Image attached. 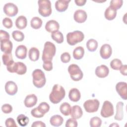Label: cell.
Instances as JSON below:
<instances>
[{"mask_svg":"<svg viewBox=\"0 0 127 127\" xmlns=\"http://www.w3.org/2000/svg\"><path fill=\"white\" fill-rule=\"evenodd\" d=\"M65 95V91L64 88L59 84H55L50 94L49 99L52 103L56 104L60 102Z\"/></svg>","mask_w":127,"mask_h":127,"instance_id":"cell-1","label":"cell"},{"mask_svg":"<svg viewBox=\"0 0 127 127\" xmlns=\"http://www.w3.org/2000/svg\"><path fill=\"white\" fill-rule=\"evenodd\" d=\"M56 52L55 45L50 41L46 42L44 44L42 59L43 62L52 61Z\"/></svg>","mask_w":127,"mask_h":127,"instance_id":"cell-2","label":"cell"},{"mask_svg":"<svg viewBox=\"0 0 127 127\" xmlns=\"http://www.w3.org/2000/svg\"><path fill=\"white\" fill-rule=\"evenodd\" d=\"M33 83L34 85L38 88L43 87L46 82V79L44 72L40 69H36L32 72Z\"/></svg>","mask_w":127,"mask_h":127,"instance_id":"cell-3","label":"cell"},{"mask_svg":"<svg viewBox=\"0 0 127 127\" xmlns=\"http://www.w3.org/2000/svg\"><path fill=\"white\" fill-rule=\"evenodd\" d=\"M84 38V35L82 32L78 30L69 32L66 35L67 43L71 46H73L78 43L81 42Z\"/></svg>","mask_w":127,"mask_h":127,"instance_id":"cell-4","label":"cell"},{"mask_svg":"<svg viewBox=\"0 0 127 127\" xmlns=\"http://www.w3.org/2000/svg\"><path fill=\"white\" fill-rule=\"evenodd\" d=\"M38 12L43 17H48L52 13L51 2L49 0H39Z\"/></svg>","mask_w":127,"mask_h":127,"instance_id":"cell-5","label":"cell"},{"mask_svg":"<svg viewBox=\"0 0 127 127\" xmlns=\"http://www.w3.org/2000/svg\"><path fill=\"white\" fill-rule=\"evenodd\" d=\"M68 71L70 74V78L74 81H78L83 77V72L78 65L71 64L68 67Z\"/></svg>","mask_w":127,"mask_h":127,"instance_id":"cell-6","label":"cell"},{"mask_svg":"<svg viewBox=\"0 0 127 127\" xmlns=\"http://www.w3.org/2000/svg\"><path fill=\"white\" fill-rule=\"evenodd\" d=\"M100 102L97 99L86 100L83 104L85 110L88 113H94L98 111Z\"/></svg>","mask_w":127,"mask_h":127,"instance_id":"cell-7","label":"cell"},{"mask_svg":"<svg viewBox=\"0 0 127 127\" xmlns=\"http://www.w3.org/2000/svg\"><path fill=\"white\" fill-rule=\"evenodd\" d=\"M114 107L113 104L109 101H105L103 103L101 115L103 118H108L114 115Z\"/></svg>","mask_w":127,"mask_h":127,"instance_id":"cell-8","label":"cell"},{"mask_svg":"<svg viewBox=\"0 0 127 127\" xmlns=\"http://www.w3.org/2000/svg\"><path fill=\"white\" fill-rule=\"evenodd\" d=\"M26 71L27 67L26 65L23 63L20 62H18L17 63L14 62L10 69V72L16 73L19 75L24 74L26 72Z\"/></svg>","mask_w":127,"mask_h":127,"instance_id":"cell-9","label":"cell"},{"mask_svg":"<svg viewBox=\"0 0 127 127\" xmlns=\"http://www.w3.org/2000/svg\"><path fill=\"white\" fill-rule=\"evenodd\" d=\"M4 13L10 17H13L18 13L17 6L12 2H8L4 4L3 8Z\"/></svg>","mask_w":127,"mask_h":127,"instance_id":"cell-10","label":"cell"},{"mask_svg":"<svg viewBox=\"0 0 127 127\" xmlns=\"http://www.w3.org/2000/svg\"><path fill=\"white\" fill-rule=\"evenodd\" d=\"M127 83L125 82H119L116 85V89L121 97L126 100H127Z\"/></svg>","mask_w":127,"mask_h":127,"instance_id":"cell-11","label":"cell"},{"mask_svg":"<svg viewBox=\"0 0 127 127\" xmlns=\"http://www.w3.org/2000/svg\"><path fill=\"white\" fill-rule=\"evenodd\" d=\"M87 15L86 11L82 9H78L76 10L73 14L74 20L79 23L84 22L87 19Z\"/></svg>","mask_w":127,"mask_h":127,"instance_id":"cell-12","label":"cell"},{"mask_svg":"<svg viewBox=\"0 0 127 127\" xmlns=\"http://www.w3.org/2000/svg\"><path fill=\"white\" fill-rule=\"evenodd\" d=\"M112 53V50L111 46L107 44L103 45L100 50V55L103 59H109Z\"/></svg>","mask_w":127,"mask_h":127,"instance_id":"cell-13","label":"cell"},{"mask_svg":"<svg viewBox=\"0 0 127 127\" xmlns=\"http://www.w3.org/2000/svg\"><path fill=\"white\" fill-rule=\"evenodd\" d=\"M95 74L99 78H105L107 77L109 73V68L105 65L102 64L98 66L95 69Z\"/></svg>","mask_w":127,"mask_h":127,"instance_id":"cell-14","label":"cell"},{"mask_svg":"<svg viewBox=\"0 0 127 127\" xmlns=\"http://www.w3.org/2000/svg\"><path fill=\"white\" fill-rule=\"evenodd\" d=\"M18 90L16 84L12 81H8L5 84V90L7 94L9 95H15Z\"/></svg>","mask_w":127,"mask_h":127,"instance_id":"cell-15","label":"cell"},{"mask_svg":"<svg viewBox=\"0 0 127 127\" xmlns=\"http://www.w3.org/2000/svg\"><path fill=\"white\" fill-rule=\"evenodd\" d=\"M37 97L34 94H29L26 96L24 103L25 106L27 108H31L34 106L37 102Z\"/></svg>","mask_w":127,"mask_h":127,"instance_id":"cell-16","label":"cell"},{"mask_svg":"<svg viewBox=\"0 0 127 127\" xmlns=\"http://www.w3.org/2000/svg\"><path fill=\"white\" fill-rule=\"evenodd\" d=\"M60 25L59 23L54 20H50L47 22L45 25V29L46 31L50 33L58 31L59 29Z\"/></svg>","mask_w":127,"mask_h":127,"instance_id":"cell-17","label":"cell"},{"mask_svg":"<svg viewBox=\"0 0 127 127\" xmlns=\"http://www.w3.org/2000/svg\"><path fill=\"white\" fill-rule=\"evenodd\" d=\"M70 0H58L55 2V8L59 12H63L66 10L68 6Z\"/></svg>","mask_w":127,"mask_h":127,"instance_id":"cell-18","label":"cell"},{"mask_svg":"<svg viewBox=\"0 0 127 127\" xmlns=\"http://www.w3.org/2000/svg\"><path fill=\"white\" fill-rule=\"evenodd\" d=\"M27 49L25 46L21 45L18 46L15 51L16 57L20 59H24L27 56Z\"/></svg>","mask_w":127,"mask_h":127,"instance_id":"cell-19","label":"cell"},{"mask_svg":"<svg viewBox=\"0 0 127 127\" xmlns=\"http://www.w3.org/2000/svg\"><path fill=\"white\" fill-rule=\"evenodd\" d=\"M70 114L72 118L78 119L82 117L83 112L82 109L79 106L74 105L71 107Z\"/></svg>","mask_w":127,"mask_h":127,"instance_id":"cell-20","label":"cell"},{"mask_svg":"<svg viewBox=\"0 0 127 127\" xmlns=\"http://www.w3.org/2000/svg\"><path fill=\"white\" fill-rule=\"evenodd\" d=\"M68 97L71 101L77 102L80 100L81 97L80 92L77 88H72L69 91Z\"/></svg>","mask_w":127,"mask_h":127,"instance_id":"cell-21","label":"cell"},{"mask_svg":"<svg viewBox=\"0 0 127 127\" xmlns=\"http://www.w3.org/2000/svg\"><path fill=\"white\" fill-rule=\"evenodd\" d=\"M124 103L122 102H119L116 105V114L114 119L117 121H122L124 117L123 112Z\"/></svg>","mask_w":127,"mask_h":127,"instance_id":"cell-22","label":"cell"},{"mask_svg":"<svg viewBox=\"0 0 127 127\" xmlns=\"http://www.w3.org/2000/svg\"><path fill=\"white\" fill-rule=\"evenodd\" d=\"M117 15V10L113 7L109 6L105 10L104 13L105 17L108 20H112Z\"/></svg>","mask_w":127,"mask_h":127,"instance_id":"cell-23","label":"cell"},{"mask_svg":"<svg viewBox=\"0 0 127 127\" xmlns=\"http://www.w3.org/2000/svg\"><path fill=\"white\" fill-rule=\"evenodd\" d=\"M12 43L10 40L0 42V50L4 53H11Z\"/></svg>","mask_w":127,"mask_h":127,"instance_id":"cell-24","label":"cell"},{"mask_svg":"<svg viewBox=\"0 0 127 127\" xmlns=\"http://www.w3.org/2000/svg\"><path fill=\"white\" fill-rule=\"evenodd\" d=\"M15 26L19 29H24L27 24V20L26 18L23 15L18 16L15 20Z\"/></svg>","mask_w":127,"mask_h":127,"instance_id":"cell-25","label":"cell"},{"mask_svg":"<svg viewBox=\"0 0 127 127\" xmlns=\"http://www.w3.org/2000/svg\"><path fill=\"white\" fill-rule=\"evenodd\" d=\"M64 122L63 118L59 115H54L50 118V123L51 125L54 127H59L61 126Z\"/></svg>","mask_w":127,"mask_h":127,"instance_id":"cell-26","label":"cell"},{"mask_svg":"<svg viewBox=\"0 0 127 127\" xmlns=\"http://www.w3.org/2000/svg\"><path fill=\"white\" fill-rule=\"evenodd\" d=\"M39 56L40 52L37 48L32 47L30 49L28 52V56L31 61L33 62L37 61L39 58Z\"/></svg>","mask_w":127,"mask_h":127,"instance_id":"cell-27","label":"cell"},{"mask_svg":"<svg viewBox=\"0 0 127 127\" xmlns=\"http://www.w3.org/2000/svg\"><path fill=\"white\" fill-rule=\"evenodd\" d=\"M84 54V49L81 46L76 47L73 51V57L75 60L81 59Z\"/></svg>","mask_w":127,"mask_h":127,"instance_id":"cell-28","label":"cell"},{"mask_svg":"<svg viewBox=\"0 0 127 127\" xmlns=\"http://www.w3.org/2000/svg\"><path fill=\"white\" fill-rule=\"evenodd\" d=\"M71 106L67 102L62 103L60 107V110L62 114L65 116H68L70 113Z\"/></svg>","mask_w":127,"mask_h":127,"instance_id":"cell-29","label":"cell"},{"mask_svg":"<svg viewBox=\"0 0 127 127\" xmlns=\"http://www.w3.org/2000/svg\"><path fill=\"white\" fill-rule=\"evenodd\" d=\"M42 20L39 17H34L30 21V25L32 28L35 29H38L42 25Z\"/></svg>","mask_w":127,"mask_h":127,"instance_id":"cell-30","label":"cell"},{"mask_svg":"<svg viewBox=\"0 0 127 127\" xmlns=\"http://www.w3.org/2000/svg\"><path fill=\"white\" fill-rule=\"evenodd\" d=\"M51 37L53 40L59 44H61L64 41V36L62 33L59 30L52 32Z\"/></svg>","mask_w":127,"mask_h":127,"instance_id":"cell-31","label":"cell"},{"mask_svg":"<svg viewBox=\"0 0 127 127\" xmlns=\"http://www.w3.org/2000/svg\"><path fill=\"white\" fill-rule=\"evenodd\" d=\"M86 47L90 52H94L98 47V42L94 39H90L86 42Z\"/></svg>","mask_w":127,"mask_h":127,"instance_id":"cell-32","label":"cell"},{"mask_svg":"<svg viewBox=\"0 0 127 127\" xmlns=\"http://www.w3.org/2000/svg\"><path fill=\"white\" fill-rule=\"evenodd\" d=\"M18 124L21 127L27 126L29 122V118L24 114L19 115L16 118Z\"/></svg>","mask_w":127,"mask_h":127,"instance_id":"cell-33","label":"cell"},{"mask_svg":"<svg viewBox=\"0 0 127 127\" xmlns=\"http://www.w3.org/2000/svg\"><path fill=\"white\" fill-rule=\"evenodd\" d=\"M12 36L14 40L17 42H21L24 39V34L19 30H14L12 33Z\"/></svg>","mask_w":127,"mask_h":127,"instance_id":"cell-34","label":"cell"},{"mask_svg":"<svg viewBox=\"0 0 127 127\" xmlns=\"http://www.w3.org/2000/svg\"><path fill=\"white\" fill-rule=\"evenodd\" d=\"M122 65L121 61L118 59H113L110 62V66L114 70H119Z\"/></svg>","mask_w":127,"mask_h":127,"instance_id":"cell-35","label":"cell"},{"mask_svg":"<svg viewBox=\"0 0 127 127\" xmlns=\"http://www.w3.org/2000/svg\"><path fill=\"white\" fill-rule=\"evenodd\" d=\"M89 123L91 127H99L101 126L102 120L98 117H94L90 119Z\"/></svg>","mask_w":127,"mask_h":127,"instance_id":"cell-36","label":"cell"},{"mask_svg":"<svg viewBox=\"0 0 127 127\" xmlns=\"http://www.w3.org/2000/svg\"><path fill=\"white\" fill-rule=\"evenodd\" d=\"M2 60L3 64L7 66L13 60L11 53H4L2 56Z\"/></svg>","mask_w":127,"mask_h":127,"instance_id":"cell-37","label":"cell"},{"mask_svg":"<svg viewBox=\"0 0 127 127\" xmlns=\"http://www.w3.org/2000/svg\"><path fill=\"white\" fill-rule=\"evenodd\" d=\"M37 108L42 113L44 114L47 113L50 110L49 105L45 102H41L37 107Z\"/></svg>","mask_w":127,"mask_h":127,"instance_id":"cell-38","label":"cell"},{"mask_svg":"<svg viewBox=\"0 0 127 127\" xmlns=\"http://www.w3.org/2000/svg\"><path fill=\"white\" fill-rule=\"evenodd\" d=\"M123 1L122 0H112L110 1V6L113 7L115 9H120L122 6Z\"/></svg>","mask_w":127,"mask_h":127,"instance_id":"cell-39","label":"cell"},{"mask_svg":"<svg viewBox=\"0 0 127 127\" xmlns=\"http://www.w3.org/2000/svg\"><path fill=\"white\" fill-rule=\"evenodd\" d=\"M31 115L35 117V118H42L44 116V114L42 113L39 109L38 108H35L34 109H33L31 111Z\"/></svg>","mask_w":127,"mask_h":127,"instance_id":"cell-40","label":"cell"},{"mask_svg":"<svg viewBox=\"0 0 127 127\" xmlns=\"http://www.w3.org/2000/svg\"><path fill=\"white\" fill-rule=\"evenodd\" d=\"M10 36L8 32L6 31L0 30V42L2 41H6L9 40Z\"/></svg>","mask_w":127,"mask_h":127,"instance_id":"cell-41","label":"cell"},{"mask_svg":"<svg viewBox=\"0 0 127 127\" xmlns=\"http://www.w3.org/2000/svg\"><path fill=\"white\" fill-rule=\"evenodd\" d=\"M78 126V123L76 119L74 118L68 119L65 123L66 127H77Z\"/></svg>","mask_w":127,"mask_h":127,"instance_id":"cell-42","label":"cell"},{"mask_svg":"<svg viewBox=\"0 0 127 127\" xmlns=\"http://www.w3.org/2000/svg\"><path fill=\"white\" fill-rule=\"evenodd\" d=\"M2 24L6 28L9 29L12 27L13 23L12 20L8 17H5L2 20Z\"/></svg>","mask_w":127,"mask_h":127,"instance_id":"cell-43","label":"cell"},{"mask_svg":"<svg viewBox=\"0 0 127 127\" xmlns=\"http://www.w3.org/2000/svg\"><path fill=\"white\" fill-rule=\"evenodd\" d=\"M70 55L67 52H64L63 53L61 56V61L64 63H68L70 60Z\"/></svg>","mask_w":127,"mask_h":127,"instance_id":"cell-44","label":"cell"},{"mask_svg":"<svg viewBox=\"0 0 127 127\" xmlns=\"http://www.w3.org/2000/svg\"><path fill=\"white\" fill-rule=\"evenodd\" d=\"M1 110L5 114H9L12 112V107L10 104H5L1 106Z\"/></svg>","mask_w":127,"mask_h":127,"instance_id":"cell-45","label":"cell"},{"mask_svg":"<svg viewBox=\"0 0 127 127\" xmlns=\"http://www.w3.org/2000/svg\"><path fill=\"white\" fill-rule=\"evenodd\" d=\"M5 125L6 127H17L14 120L11 118H9L6 120Z\"/></svg>","mask_w":127,"mask_h":127,"instance_id":"cell-46","label":"cell"},{"mask_svg":"<svg viewBox=\"0 0 127 127\" xmlns=\"http://www.w3.org/2000/svg\"><path fill=\"white\" fill-rule=\"evenodd\" d=\"M43 67L46 71H51L53 69V64L52 61L43 62Z\"/></svg>","mask_w":127,"mask_h":127,"instance_id":"cell-47","label":"cell"},{"mask_svg":"<svg viewBox=\"0 0 127 127\" xmlns=\"http://www.w3.org/2000/svg\"><path fill=\"white\" fill-rule=\"evenodd\" d=\"M32 127H46V125L42 121H35L31 125Z\"/></svg>","mask_w":127,"mask_h":127,"instance_id":"cell-48","label":"cell"},{"mask_svg":"<svg viewBox=\"0 0 127 127\" xmlns=\"http://www.w3.org/2000/svg\"><path fill=\"white\" fill-rule=\"evenodd\" d=\"M120 72L124 75H127V65L126 64L122 65L120 68Z\"/></svg>","mask_w":127,"mask_h":127,"instance_id":"cell-49","label":"cell"},{"mask_svg":"<svg viewBox=\"0 0 127 127\" xmlns=\"http://www.w3.org/2000/svg\"><path fill=\"white\" fill-rule=\"evenodd\" d=\"M74 2L76 3V4L78 6H83L85 4L86 0H75Z\"/></svg>","mask_w":127,"mask_h":127,"instance_id":"cell-50","label":"cell"},{"mask_svg":"<svg viewBox=\"0 0 127 127\" xmlns=\"http://www.w3.org/2000/svg\"><path fill=\"white\" fill-rule=\"evenodd\" d=\"M112 126H119L117 123H113V124H112V125H110V127H112Z\"/></svg>","mask_w":127,"mask_h":127,"instance_id":"cell-51","label":"cell"}]
</instances>
